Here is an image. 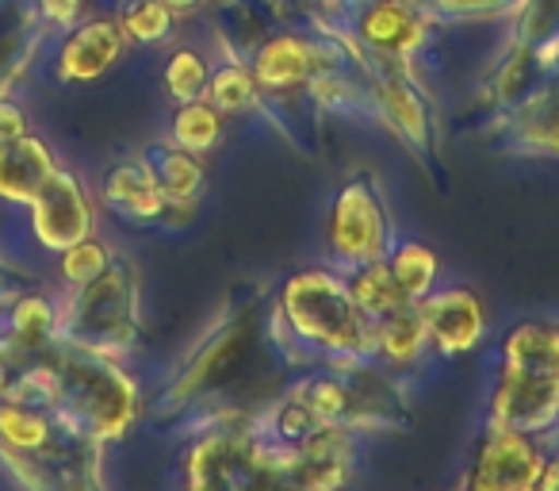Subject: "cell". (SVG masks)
Segmentation results:
<instances>
[{"label":"cell","mask_w":559,"mask_h":491,"mask_svg":"<svg viewBox=\"0 0 559 491\" xmlns=\"http://www.w3.org/2000/svg\"><path fill=\"white\" fill-rule=\"evenodd\" d=\"M536 147L551 150V154H559V101L551 104V112L540 119V131H536Z\"/></svg>","instance_id":"836d02e7"},{"label":"cell","mask_w":559,"mask_h":491,"mask_svg":"<svg viewBox=\"0 0 559 491\" xmlns=\"http://www.w3.org/2000/svg\"><path fill=\"white\" fill-rule=\"evenodd\" d=\"M452 9H483V4H498V0H444Z\"/></svg>","instance_id":"d590c367"},{"label":"cell","mask_w":559,"mask_h":491,"mask_svg":"<svg viewBox=\"0 0 559 491\" xmlns=\"http://www.w3.org/2000/svg\"><path fill=\"white\" fill-rule=\"evenodd\" d=\"M100 203L123 223H162L165 211H169V200H165L162 185L154 177V165H150L146 154L139 157H123L116 162L108 173L100 177Z\"/></svg>","instance_id":"8fae6325"},{"label":"cell","mask_w":559,"mask_h":491,"mask_svg":"<svg viewBox=\"0 0 559 491\" xmlns=\"http://www.w3.org/2000/svg\"><path fill=\"white\" fill-rule=\"evenodd\" d=\"M487 422L548 437L551 430H559V376L498 365V376L487 391Z\"/></svg>","instance_id":"ba28073f"},{"label":"cell","mask_w":559,"mask_h":491,"mask_svg":"<svg viewBox=\"0 0 559 491\" xmlns=\"http://www.w3.org/2000/svg\"><path fill=\"white\" fill-rule=\"evenodd\" d=\"M288 391L304 399L319 426H345L353 414V384L345 376L330 373V369H314V373L299 376Z\"/></svg>","instance_id":"ffe728a7"},{"label":"cell","mask_w":559,"mask_h":491,"mask_svg":"<svg viewBox=\"0 0 559 491\" xmlns=\"http://www.w3.org/2000/svg\"><path fill=\"white\" fill-rule=\"evenodd\" d=\"M116 20L127 43H139V47H154L173 35V9L165 0H123Z\"/></svg>","instance_id":"484cf974"},{"label":"cell","mask_w":559,"mask_h":491,"mask_svg":"<svg viewBox=\"0 0 559 491\" xmlns=\"http://www.w3.org/2000/svg\"><path fill=\"white\" fill-rule=\"evenodd\" d=\"M185 491H280L276 445L257 422L218 419L188 445Z\"/></svg>","instance_id":"277c9868"},{"label":"cell","mask_w":559,"mask_h":491,"mask_svg":"<svg viewBox=\"0 0 559 491\" xmlns=\"http://www.w3.org/2000/svg\"><path fill=\"white\" fill-rule=\"evenodd\" d=\"M24 211H27V234H32L35 246L43 254H50V258L62 254L66 246H73V242L96 234V226H100L96 196L88 192L81 173H73L70 165H62Z\"/></svg>","instance_id":"8992f818"},{"label":"cell","mask_w":559,"mask_h":491,"mask_svg":"<svg viewBox=\"0 0 559 491\" xmlns=\"http://www.w3.org/2000/svg\"><path fill=\"white\" fill-rule=\"evenodd\" d=\"M223 127H226V116L207 101H188V104H177L173 112V127H169V142L188 154H211V150L223 142Z\"/></svg>","instance_id":"7402d4cb"},{"label":"cell","mask_w":559,"mask_h":491,"mask_svg":"<svg viewBox=\"0 0 559 491\" xmlns=\"http://www.w3.org/2000/svg\"><path fill=\"white\" fill-rule=\"evenodd\" d=\"M345 281H349L353 304L360 307V315H365L368 323H383V319H391V315L411 307L406 292L399 289V281L391 277L388 261H368V266L349 269Z\"/></svg>","instance_id":"d6986e66"},{"label":"cell","mask_w":559,"mask_h":491,"mask_svg":"<svg viewBox=\"0 0 559 491\" xmlns=\"http://www.w3.org/2000/svg\"><path fill=\"white\" fill-rule=\"evenodd\" d=\"M418 315L437 358H467L487 342V304L467 284H437L426 300H418Z\"/></svg>","instance_id":"9c48e42d"},{"label":"cell","mask_w":559,"mask_h":491,"mask_svg":"<svg viewBox=\"0 0 559 491\" xmlns=\"http://www.w3.org/2000/svg\"><path fill=\"white\" fill-rule=\"evenodd\" d=\"M238 346V330H223V335H215L207 346L200 350V358H192V365L185 369V373L177 376V384H173V404H185L188 396H195V391L203 388V384L211 381V373H215V365H223L226 353Z\"/></svg>","instance_id":"f546056e"},{"label":"cell","mask_w":559,"mask_h":491,"mask_svg":"<svg viewBox=\"0 0 559 491\" xmlns=\"http://www.w3.org/2000/svg\"><path fill=\"white\" fill-rule=\"evenodd\" d=\"M58 342L119 358L139 342V281L131 266L116 258L96 281L58 296Z\"/></svg>","instance_id":"3957f363"},{"label":"cell","mask_w":559,"mask_h":491,"mask_svg":"<svg viewBox=\"0 0 559 491\" xmlns=\"http://www.w3.org/2000/svg\"><path fill=\"white\" fill-rule=\"evenodd\" d=\"M456 491H498V488L487 480V476H479V472H475V468H464V476H460Z\"/></svg>","instance_id":"e575fe53"},{"label":"cell","mask_w":559,"mask_h":491,"mask_svg":"<svg viewBox=\"0 0 559 491\" xmlns=\"http://www.w3.org/2000/svg\"><path fill=\"white\" fill-rule=\"evenodd\" d=\"M4 335L27 358L50 350L58 342V300L47 292H16L4 307Z\"/></svg>","instance_id":"5bb4252c"},{"label":"cell","mask_w":559,"mask_h":491,"mask_svg":"<svg viewBox=\"0 0 559 491\" xmlns=\"http://www.w3.org/2000/svg\"><path fill=\"white\" fill-rule=\"evenodd\" d=\"M257 89L261 85H257L253 70L230 62V66H218V70L211 73L207 93L203 96H207L223 116H241V112H249L257 104Z\"/></svg>","instance_id":"83f0119b"},{"label":"cell","mask_w":559,"mask_h":491,"mask_svg":"<svg viewBox=\"0 0 559 491\" xmlns=\"http://www.w3.org/2000/svg\"><path fill=\"white\" fill-rule=\"evenodd\" d=\"M391 250V219L383 196L372 188V180L353 177L337 188L330 203L326 223V254L330 266L349 273L368 261H383Z\"/></svg>","instance_id":"5b68a950"},{"label":"cell","mask_w":559,"mask_h":491,"mask_svg":"<svg viewBox=\"0 0 559 491\" xmlns=\"http://www.w3.org/2000/svg\"><path fill=\"white\" fill-rule=\"evenodd\" d=\"M380 101H383V116H388V124L395 127L406 142H418V147H426L429 116H426V104L418 101V93H414L406 81H383Z\"/></svg>","instance_id":"d4e9b609"},{"label":"cell","mask_w":559,"mask_h":491,"mask_svg":"<svg viewBox=\"0 0 559 491\" xmlns=\"http://www.w3.org/2000/svg\"><path fill=\"white\" fill-rule=\"evenodd\" d=\"M165 4H169L173 12H185V9H195L200 0H165Z\"/></svg>","instance_id":"8d00e7d4"},{"label":"cell","mask_w":559,"mask_h":491,"mask_svg":"<svg viewBox=\"0 0 559 491\" xmlns=\"http://www.w3.org/2000/svg\"><path fill=\"white\" fill-rule=\"evenodd\" d=\"M498 365L521 369V373L559 376V327H551V323H518L502 338Z\"/></svg>","instance_id":"2e32d148"},{"label":"cell","mask_w":559,"mask_h":491,"mask_svg":"<svg viewBox=\"0 0 559 491\" xmlns=\"http://www.w3.org/2000/svg\"><path fill=\"white\" fill-rule=\"evenodd\" d=\"M276 312L319 361L334 353H357L376 361V323H368L353 304L342 269L311 266L292 273L276 296Z\"/></svg>","instance_id":"7a4b0ae2"},{"label":"cell","mask_w":559,"mask_h":491,"mask_svg":"<svg viewBox=\"0 0 559 491\" xmlns=\"http://www.w3.org/2000/svg\"><path fill=\"white\" fill-rule=\"evenodd\" d=\"M146 157L154 165V177L162 185L169 208H192L203 196V188H207V165H203L200 154H188V150L173 147V142H162Z\"/></svg>","instance_id":"e0dca14e"},{"label":"cell","mask_w":559,"mask_h":491,"mask_svg":"<svg viewBox=\"0 0 559 491\" xmlns=\"http://www.w3.org/2000/svg\"><path fill=\"white\" fill-rule=\"evenodd\" d=\"M207 81H211V66L200 50L192 47H180L169 55L165 62V73H162V85H165V96L173 104H188V101H200L207 93Z\"/></svg>","instance_id":"4316f807"},{"label":"cell","mask_w":559,"mask_h":491,"mask_svg":"<svg viewBox=\"0 0 559 491\" xmlns=\"http://www.w3.org/2000/svg\"><path fill=\"white\" fill-rule=\"evenodd\" d=\"M360 35L372 43L376 50H391V55H411L421 43V24L414 20V12L395 0H383L360 24Z\"/></svg>","instance_id":"603a6c76"},{"label":"cell","mask_w":559,"mask_h":491,"mask_svg":"<svg viewBox=\"0 0 559 491\" xmlns=\"http://www.w3.org/2000/svg\"><path fill=\"white\" fill-rule=\"evenodd\" d=\"M548 465V449H544V437L521 434V430L498 426L487 422L475 442L472 465L479 476H487L498 491H536L540 472Z\"/></svg>","instance_id":"30bf717a"},{"label":"cell","mask_w":559,"mask_h":491,"mask_svg":"<svg viewBox=\"0 0 559 491\" xmlns=\"http://www.w3.org/2000/svg\"><path fill=\"white\" fill-rule=\"evenodd\" d=\"M62 437L55 411L20 399H0V449L24 453V457H47Z\"/></svg>","instance_id":"4fadbf2b"},{"label":"cell","mask_w":559,"mask_h":491,"mask_svg":"<svg viewBox=\"0 0 559 491\" xmlns=\"http://www.w3.org/2000/svg\"><path fill=\"white\" fill-rule=\"evenodd\" d=\"M27 131H35L27 104L20 101L16 93H0V147H4V142L24 139Z\"/></svg>","instance_id":"1f68e13d"},{"label":"cell","mask_w":559,"mask_h":491,"mask_svg":"<svg viewBox=\"0 0 559 491\" xmlns=\"http://www.w3.org/2000/svg\"><path fill=\"white\" fill-rule=\"evenodd\" d=\"M314 50L299 35H276L253 58V78L261 89H292L304 85L314 70Z\"/></svg>","instance_id":"ac0fdd59"},{"label":"cell","mask_w":559,"mask_h":491,"mask_svg":"<svg viewBox=\"0 0 559 491\" xmlns=\"http://www.w3.org/2000/svg\"><path fill=\"white\" fill-rule=\"evenodd\" d=\"M50 353L62 376V407L55 411L62 434L96 445L123 442L142 414L139 381L127 373L123 361L66 342H55Z\"/></svg>","instance_id":"6da1fadb"},{"label":"cell","mask_w":559,"mask_h":491,"mask_svg":"<svg viewBox=\"0 0 559 491\" xmlns=\"http://www.w3.org/2000/svg\"><path fill=\"white\" fill-rule=\"evenodd\" d=\"M24 361H27V353L0 330V396L12 388V381H16V373L24 369Z\"/></svg>","instance_id":"d6a6232c"},{"label":"cell","mask_w":559,"mask_h":491,"mask_svg":"<svg viewBox=\"0 0 559 491\" xmlns=\"http://www.w3.org/2000/svg\"><path fill=\"white\" fill-rule=\"evenodd\" d=\"M314 426H319V422H314V414L307 411L304 399H296L292 391H284V399H276V404H272L269 411L257 419V430H261L269 442H280V445L304 442Z\"/></svg>","instance_id":"f1b7e54d"},{"label":"cell","mask_w":559,"mask_h":491,"mask_svg":"<svg viewBox=\"0 0 559 491\" xmlns=\"http://www.w3.org/2000/svg\"><path fill=\"white\" fill-rule=\"evenodd\" d=\"M32 12L43 32H66L78 20H85L88 0H32Z\"/></svg>","instance_id":"4dcf8cb0"},{"label":"cell","mask_w":559,"mask_h":491,"mask_svg":"<svg viewBox=\"0 0 559 491\" xmlns=\"http://www.w3.org/2000/svg\"><path fill=\"white\" fill-rule=\"evenodd\" d=\"M111 261H116V250H111L108 238H100V231H96V234H88V238L66 246L62 254H55V273H58V281H62V289L73 292V289H85L88 281H96Z\"/></svg>","instance_id":"cb8c5ba5"},{"label":"cell","mask_w":559,"mask_h":491,"mask_svg":"<svg viewBox=\"0 0 559 491\" xmlns=\"http://www.w3.org/2000/svg\"><path fill=\"white\" fill-rule=\"evenodd\" d=\"M426 353H429V335L418 315V304L391 315V319L376 323V365H380L383 373H406V369L418 365Z\"/></svg>","instance_id":"9a60e30c"},{"label":"cell","mask_w":559,"mask_h":491,"mask_svg":"<svg viewBox=\"0 0 559 491\" xmlns=\"http://www.w3.org/2000/svg\"><path fill=\"white\" fill-rule=\"evenodd\" d=\"M127 47L131 43H127L116 16H85L66 32H58V43L50 50V78L66 89L93 85L123 62Z\"/></svg>","instance_id":"52a82bcc"},{"label":"cell","mask_w":559,"mask_h":491,"mask_svg":"<svg viewBox=\"0 0 559 491\" xmlns=\"http://www.w3.org/2000/svg\"><path fill=\"white\" fill-rule=\"evenodd\" d=\"M383 261H388L391 277L399 281V289L406 292L411 304L426 300L429 292L441 284V258H437L433 246H426V242H418V238L391 242V250Z\"/></svg>","instance_id":"44dd1931"},{"label":"cell","mask_w":559,"mask_h":491,"mask_svg":"<svg viewBox=\"0 0 559 491\" xmlns=\"http://www.w3.org/2000/svg\"><path fill=\"white\" fill-rule=\"evenodd\" d=\"M62 169L55 142L39 131L0 147V203L4 208H27L55 173Z\"/></svg>","instance_id":"7c38bea8"}]
</instances>
